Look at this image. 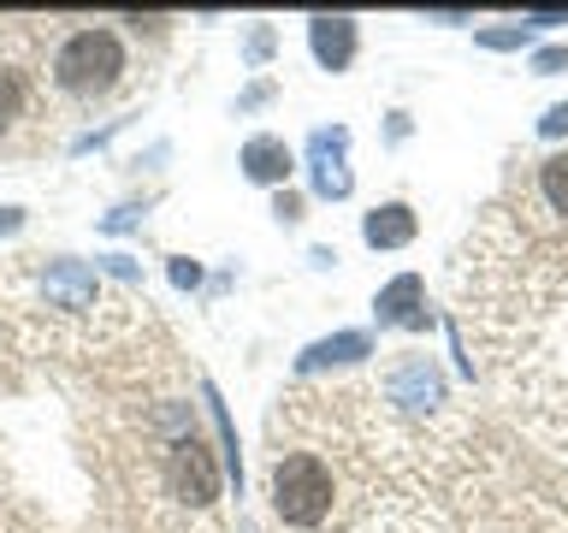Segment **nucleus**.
Listing matches in <instances>:
<instances>
[{
	"label": "nucleus",
	"mask_w": 568,
	"mask_h": 533,
	"mask_svg": "<svg viewBox=\"0 0 568 533\" xmlns=\"http://www.w3.org/2000/svg\"><path fill=\"white\" fill-rule=\"evenodd\" d=\"M266 492H273V515L284 527L320 533L332 522V510H337V469L326 456H314V451H291V456L273 462Z\"/></svg>",
	"instance_id": "nucleus-1"
},
{
	"label": "nucleus",
	"mask_w": 568,
	"mask_h": 533,
	"mask_svg": "<svg viewBox=\"0 0 568 533\" xmlns=\"http://www.w3.org/2000/svg\"><path fill=\"white\" fill-rule=\"evenodd\" d=\"M124 78V42L113 30L89 24V30H71L60 48H53V89L71 101H101L113 95Z\"/></svg>",
	"instance_id": "nucleus-2"
},
{
	"label": "nucleus",
	"mask_w": 568,
	"mask_h": 533,
	"mask_svg": "<svg viewBox=\"0 0 568 533\" xmlns=\"http://www.w3.org/2000/svg\"><path fill=\"white\" fill-rule=\"evenodd\" d=\"M379 398L397 409V415H408V421H433L444 409V368L426 350L390 355L385 373H379Z\"/></svg>",
	"instance_id": "nucleus-3"
},
{
	"label": "nucleus",
	"mask_w": 568,
	"mask_h": 533,
	"mask_svg": "<svg viewBox=\"0 0 568 533\" xmlns=\"http://www.w3.org/2000/svg\"><path fill=\"white\" fill-rule=\"evenodd\" d=\"M220 462H213V451L202 439H195V426H184V433H172V444H166V486L184 497V504H195V510H207L213 497H220Z\"/></svg>",
	"instance_id": "nucleus-4"
},
{
	"label": "nucleus",
	"mask_w": 568,
	"mask_h": 533,
	"mask_svg": "<svg viewBox=\"0 0 568 533\" xmlns=\"http://www.w3.org/2000/svg\"><path fill=\"white\" fill-rule=\"evenodd\" d=\"M308 178H314L320 202H344V195L355 190V178H349V131L344 124L308 137Z\"/></svg>",
	"instance_id": "nucleus-5"
},
{
	"label": "nucleus",
	"mask_w": 568,
	"mask_h": 533,
	"mask_svg": "<svg viewBox=\"0 0 568 533\" xmlns=\"http://www.w3.org/2000/svg\"><path fill=\"white\" fill-rule=\"evenodd\" d=\"M42 296L53 302V309H65V314H89L101 302V279H95V266H89V261L60 255V261L42 266Z\"/></svg>",
	"instance_id": "nucleus-6"
},
{
	"label": "nucleus",
	"mask_w": 568,
	"mask_h": 533,
	"mask_svg": "<svg viewBox=\"0 0 568 533\" xmlns=\"http://www.w3.org/2000/svg\"><path fill=\"white\" fill-rule=\"evenodd\" d=\"M373 314H379V326L426 332V279L420 273H397L379 296H373Z\"/></svg>",
	"instance_id": "nucleus-7"
},
{
	"label": "nucleus",
	"mask_w": 568,
	"mask_h": 533,
	"mask_svg": "<svg viewBox=\"0 0 568 533\" xmlns=\"http://www.w3.org/2000/svg\"><path fill=\"white\" fill-rule=\"evenodd\" d=\"M237 167H243L248 184L273 190V184H284V178L296 172V154L284 149V137H248V142H243V154H237Z\"/></svg>",
	"instance_id": "nucleus-8"
},
{
	"label": "nucleus",
	"mask_w": 568,
	"mask_h": 533,
	"mask_svg": "<svg viewBox=\"0 0 568 533\" xmlns=\"http://www.w3.org/2000/svg\"><path fill=\"white\" fill-rule=\"evenodd\" d=\"M308 48L326 71H344L355 60V18H308Z\"/></svg>",
	"instance_id": "nucleus-9"
},
{
	"label": "nucleus",
	"mask_w": 568,
	"mask_h": 533,
	"mask_svg": "<svg viewBox=\"0 0 568 533\" xmlns=\"http://www.w3.org/2000/svg\"><path fill=\"white\" fill-rule=\"evenodd\" d=\"M415 231H420V220H415V208H408V202H385V208H373L362 220L367 249H408V243H415Z\"/></svg>",
	"instance_id": "nucleus-10"
},
{
	"label": "nucleus",
	"mask_w": 568,
	"mask_h": 533,
	"mask_svg": "<svg viewBox=\"0 0 568 533\" xmlns=\"http://www.w3.org/2000/svg\"><path fill=\"white\" fill-rule=\"evenodd\" d=\"M373 355V338L367 332H337V338H320L296 355V373H320V368H344V362H362Z\"/></svg>",
	"instance_id": "nucleus-11"
},
{
	"label": "nucleus",
	"mask_w": 568,
	"mask_h": 533,
	"mask_svg": "<svg viewBox=\"0 0 568 533\" xmlns=\"http://www.w3.org/2000/svg\"><path fill=\"white\" fill-rule=\"evenodd\" d=\"M532 202H539L550 220L568 225V154H550L532 167Z\"/></svg>",
	"instance_id": "nucleus-12"
},
{
	"label": "nucleus",
	"mask_w": 568,
	"mask_h": 533,
	"mask_svg": "<svg viewBox=\"0 0 568 533\" xmlns=\"http://www.w3.org/2000/svg\"><path fill=\"white\" fill-rule=\"evenodd\" d=\"M202 403H207V415H213V433H220V444H225V480H237V486H243V462H237V433H231V415H225L220 391H213V385H202Z\"/></svg>",
	"instance_id": "nucleus-13"
},
{
	"label": "nucleus",
	"mask_w": 568,
	"mask_h": 533,
	"mask_svg": "<svg viewBox=\"0 0 568 533\" xmlns=\"http://www.w3.org/2000/svg\"><path fill=\"white\" fill-rule=\"evenodd\" d=\"M24 78H18L12 66H0V131H12L18 119H24Z\"/></svg>",
	"instance_id": "nucleus-14"
},
{
	"label": "nucleus",
	"mask_w": 568,
	"mask_h": 533,
	"mask_svg": "<svg viewBox=\"0 0 568 533\" xmlns=\"http://www.w3.org/2000/svg\"><path fill=\"white\" fill-rule=\"evenodd\" d=\"M166 273H172V284H178V291H195V284H202V266H195L190 255H172V266H166Z\"/></svg>",
	"instance_id": "nucleus-15"
},
{
	"label": "nucleus",
	"mask_w": 568,
	"mask_h": 533,
	"mask_svg": "<svg viewBox=\"0 0 568 533\" xmlns=\"http://www.w3.org/2000/svg\"><path fill=\"white\" fill-rule=\"evenodd\" d=\"M527 24H515V30H479V42H486V48H521L527 42Z\"/></svg>",
	"instance_id": "nucleus-16"
},
{
	"label": "nucleus",
	"mask_w": 568,
	"mask_h": 533,
	"mask_svg": "<svg viewBox=\"0 0 568 533\" xmlns=\"http://www.w3.org/2000/svg\"><path fill=\"white\" fill-rule=\"evenodd\" d=\"M568 66V48H539L532 53V71H539V78H550V71H562Z\"/></svg>",
	"instance_id": "nucleus-17"
},
{
	"label": "nucleus",
	"mask_w": 568,
	"mask_h": 533,
	"mask_svg": "<svg viewBox=\"0 0 568 533\" xmlns=\"http://www.w3.org/2000/svg\"><path fill=\"white\" fill-rule=\"evenodd\" d=\"M539 131H545V137H562V131H568V101H562V107H550V113L539 119Z\"/></svg>",
	"instance_id": "nucleus-18"
},
{
	"label": "nucleus",
	"mask_w": 568,
	"mask_h": 533,
	"mask_svg": "<svg viewBox=\"0 0 568 533\" xmlns=\"http://www.w3.org/2000/svg\"><path fill=\"white\" fill-rule=\"evenodd\" d=\"M12 231H24V208H0V238H12Z\"/></svg>",
	"instance_id": "nucleus-19"
},
{
	"label": "nucleus",
	"mask_w": 568,
	"mask_h": 533,
	"mask_svg": "<svg viewBox=\"0 0 568 533\" xmlns=\"http://www.w3.org/2000/svg\"><path fill=\"white\" fill-rule=\"evenodd\" d=\"M426 18H433V24H468V12H462V7H450V12H444V7H433Z\"/></svg>",
	"instance_id": "nucleus-20"
},
{
	"label": "nucleus",
	"mask_w": 568,
	"mask_h": 533,
	"mask_svg": "<svg viewBox=\"0 0 568 533\" xmlns=\"http://www.w3.org/2000/svg\"><path fill=\"white\" fill-rule=\"evenodd\" d=\"M101 225H106V231H124V225H136V208H119V213H106Z\"/></svg>",
	"instance_id": "nucleus-21"
},
{
	"label": "nucleus",
	"mask_w": 568,
	"mask_h": 533,
	"mask_svg": "<svg viewBox=\"0 0 568 533\" xmlns=\"http://www.w3.org/2000/svg\"><path fill=\"white\" fill-rule=\"evenodd\" d=\"M273 213H278V220H296V213H302V202H296V195H278V202H273Z\"/></svg>",
	"instance_id": "nucleus-22"
}]
</instances>
